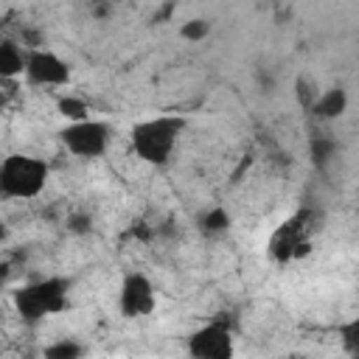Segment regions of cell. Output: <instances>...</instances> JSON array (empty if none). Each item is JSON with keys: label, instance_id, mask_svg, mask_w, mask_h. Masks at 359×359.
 <instances>
[{"label": "cell", "instance_id": "cell-1", "mask_svg": "<svg viewBox=\"0 0 359 359\" xmlns=\"http://www.w3.org/2000/svg\"><path fill=\"white\" fill-rule=\"evenodd\" d=\"M182 126H185V121L177 118V115H157V118L140 121V123L132 129V135H129L135 154H137L143 163L163 165V163L171 157Z\"/></svg>", "mask_w": 359, "mask_h": 359}, {"label": "cell", "instance_id": "cell-2", "mask_svg": "<svg viewBox=\"0 0 359 359\" xmlns=\"http://www.w3.org/2000/svg\"><path fill=\"white\" fill-rule=\"evenodd\" d=\"M48 163L34 154H11L0 163V194L6 199H34L48 182Z\"/></svg>", "mask_w": 359, "mask_h": 359}, {"label": "cell", "instance_id": "cell-3", "mask_svg": "<svg viewBox=\"0 0 359 359\" xmlns=\"http://www.w3.org/2000/svg\"><path fill=\"white\" fill-rule=\"evenodd\" d=\"M14 306L25 323H36L42 317L59 314L67 309V280L62 278L34 280L14 292Z\"/></svg>", "mask_w": 359, "mask_h": 359}, {"label": "cell", "instance_id": "cell-4", "mask_svg": "<svg viewBox=\"0 0 359 359\" xmlns=\"http://www.w3.org/2000/svg\"><path fill=\"white\" fill-rule=\"evenodd\" d=\"M59 137H62V143H65V149H67L70 154L93 160V157H101V154L107 151L112 132H109V126H107L104 121L84 118V121H70V123L59 132Z\"/></svg>", "mask_w": 359, "mask_h": 359}, {"label": "cell", "instance_id": "cell-5", "mask_svg": "<svg viewBox=\"0 0 359 359\" xmlns=\"http://www.w3.org/2000/svg\"><path fill=\"white\" fill-rule=\"evenodd\" d=\"M25 79L36 87H62L70 81V65L53 50L31 48L25 59Z\"/></svg>", "mask_w": 359, "mask_h": 359}, {"label": "cell", "instance_id": "cell-6", "mask_svg": "<svg viewBox=\"0 0 359 359\" xmlns=\"http://www.w3.org/2000/svg\"><path fill=\"white\" fill-rule=\"evenodd\" d=\"M188 353L194 359H230L233 337L227 323H208L188 337Z\"/></svg>", "mask_w": 359, "mask_h": 359}, {"label": "cell", "instance_id": "cell-7", "mask_svg": "<svg viewBox=\"0 0 359 359\" xmlns=\"http://www.w3.org/2000/svg\"><path fill=\"white\" fill-rule=\"evenodd\" d=\"M118 306H121L123 317H146V314H151L154 306H157V294H154L151 280L146 275H140V272L126 275L123 283H121Z\"/></svg>", "mask_w": 359, "mask_h": 359}, {"label": "cell", "instance_id": "cell-8", "mask_svg": "<svg viewBox=\"0 0 359 359\" xmlns=\"http://www.w3.org/2000/svg\"><path fill=\"white\" fill-rule=\"evenodd\" d=\"M303 219H306V213L283 222L272 233V238H269V255L275 261L283 264V261H292V258H297V255L306 252L309 244H306V224H303Z\"/></svg>", "mask_w": 359, "mask_h": 359}, {"label": "cell", "instance_id": "cell-9", "mask_svg": "<svg viewBox=\"0 0 359 359\" xmlns=\"http://www.w3.org/2000/svg\"><path fill=\"white\" fill-rule=\"evenodd\" d=\"M348 109V93L342 90V87H331V90H325L323 95H317V101H314V107L309 109L314 118H320V121H334V118H339L342 112Z\"/></svg>", "mask_w": 359, "mask_h": 359}, {"label": "cell", "instance_id": "cell-10", "mask_svg": "<svg viewBox=\"0 0 359 359\" xmlns=\"http://www.w3.org/2000/svg\"><path fill=\"white\" fill-rule=\"evenodd\" d=\"M25 59H28V53L20 50L17 42H11V39L0 42V76L3 79H14V76L25 73Z\"/></svg>", "mask_w": 359, "mask_h": 359}, {"label": "cell", "instance_id": "cell-11", "mask_svg": "<svg viewBox=\"0 0 359 359\" xmlns=\"http://www.w3.org/2000/svg\"><path fill=\"white\" fill-rule=\"evenodd\" d=\"M309 154H311V165L320 168V171H325L328 163L337 154V143L331 137H325V135H314L311 143H309Z\"/></svg>", "mask_w": 359, "mask_h": 359}, {"label": "cell", "instance_id": "cell-12", "mask_svg": "<svg viewBox=\"0 0 359 359\" xmlns=\"http://www.w3.org/2000/svg\"><path fill=\"white\" fill-rule=\"evenodd\" d=\"M199 224H202L205 233H224L230 227V213L224 208H210V210L202 213Z\"/></svg>", "mask_w": 359, "mask_h": 359}, {"label": "cell", "instance_id": "cell-13", "mask_svg": "<svg viewBox=\"0 0 359 359\" xmlns=\"http://www.w3.org/2000/svg\"><path fill=\"white\" fill-rule=\"evenodd\" d=\"M81 353H84V348L76 339H67V337L45 348V359H79Z\"/></svg>", "mask_w": 359, "mask_h": 359}, {"label": "cell", "instance_id": "cell-14", "mask_svg": "<svg viewBox=\"0 0 359 359\" xmlns=\"http://www.w3.org/2000/svg\"><path fill=\"white\" fill-rule=\"evenodd\" d=\"M208 34H210V20H202V17L185 20V22L180 25V36L188 39V42H202Z\"/></svg>", "mask_w": 359, "mask_h": 359}, {"label": "cell", "instance_id": "cell-15", "mask_svg": "<svg viewBox=\"0 0 359 359\" xmlns=\"http://www.w3.org/2000/svg\"><path fill=\"white\" fill-rule=\"evenodd\" d=\"M59 112H62L67 121H84V118H87V104H84L81 98L65 95V98H59Z\"/></svg>", "mask_w": 359, "mask_h": 359}, {"label": "cell", "instance_id": "cell-16", "mask_svg": "<svg viewBox=\"0 0 359 359\" xmlns=\"http://www.w3.org/2000/svg\"><path fill=\"white\" fill-rule=\"evenodd\" d=\"M339 334H342L345 351L353 353V356H359V317H353L351 323H345V325L339 328Z\"/></svg>", "mask_w": 359, "mask_h": 359}, {"label": "cell", "instance_id": "cell-17", "mask_svg": "<svg viewBox=\"0 0 359 359\" xmlns=\"http://www.w3.org/2000/svg\"><path fill=\"white\" fill-rule=\"evenodd\" d=\"M297 98H300V104H303L306 109H311L314 101H317V87H311L306 79H300V81H297Z\"/></svg>", "mask_w": 359, "mask_h": 359}, {"label": "cell", "instance_id": "cell-18", "mask_svg": "<svg viewBox=\"0 0 359 359\" xmlns=\"http://www.w3.org/2000/svg\"><path fill=\"white\" fill-rule=\"evenodd\" d=\"M67 227H70L73 233H87V230H90V216H87V213H76V216L67 219Z\"/></svg>", "mask_w": 359, "mask_h": 359}]
</instances>
